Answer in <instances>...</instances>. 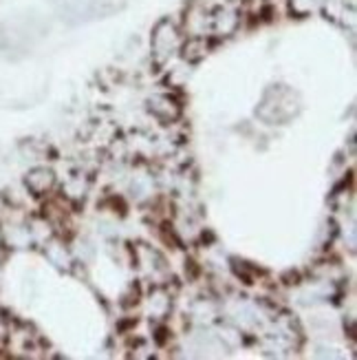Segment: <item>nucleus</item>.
Listing matches in <instances>:
<instances>
[{
    "label": "nucleus",
    "mask_w": 357,
    "mask_h": 360,
    "mask_svg": "<svg viewBox=\"0 0 357 360\" xmlns=\"http://www.w3.org/2000/svg\"><path fill=\"white\" fill-rule=\"evenodd\" d=\"M55 184V175H53V170L49 168H34V170H29L27 177H25V186H27V191L31 195H46L53 188Z\"/></svg>",
    "instance_id": "2"
},
{
    "label": "nucleus",
    "mask_w": 357,
    "mask_h": 360,
    "mask_svg": "<svg viewBox=\"0 0 357 360\" xmlns=\"http://www.w3.org/2000/svg\"><path fill=\"white\" fill-rule=\"evenodd\" d=\"M179 44V36H177V27L170 20H161L157 27H154L152 34V53L157 56L159 62H166L177 49Z\"/></svg>",
    "instance_id": "1"
},
{
    "label": "nucleus",
    "mask_w": 357,
    "mask_h": 360,
    "mask_svg": "<svg viewBox=\"0 0 357 360\" xmlns=\"http://www.w3.org/2000/svg\"><path fill=\"white\" fill-rule=\"evenodd\" d=\"M208 53V44L203 38H190L188 42L183 44V58L188 62H198L203 60Z\"/></svg>",
    "instance_id": "3"
},
{
    "label": "nucleus",
    "mask_w": 357,
    "mask_h": 360,
    "mask_svg": "<svg viewBox=\"0 0 357 360\" xmlns=\"http://www.w3.org/2000/svg\"><path fill=\"white\" fill-rule=\"evenodd\" d=\"M236 25H238V15L234 13V11H216V15H214V27H216V31L219 34H231V31L236 29Z\"/></svg>",
    "instance_id": "4"
},
{
    "label": "nucleus",
    "mask_w": 357,
    "mask_h": 360,
    "mask_svg": "<svg viewBox=\"0 0 357 360\" xmlns=\"http://www.w3.org/2000/svg\"><path fill=\"white\" fill-rule=\"evenodd\" d=\"M150 108H152V113L161 120H163V111H168V120H175L179 115V106L170 98H154L150 102Z\"/></svg>",
    "instance_id": "5"
}]
</instances>
